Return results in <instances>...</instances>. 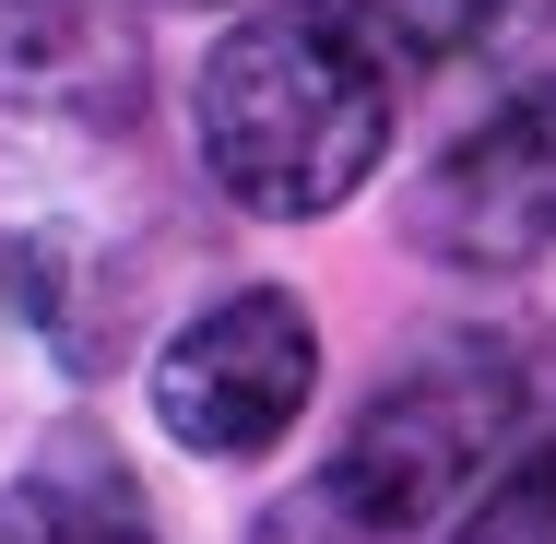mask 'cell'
I'll return each instance as SVG.
<instances>
[{
  "label": "cell",
  "instance_id": "cell-3",
  "mask_svg": "<svg viewBox=\"0 0 556 544\" xmlns=\"http://www.w3.org/2000/svg\"><path fill=\"white\" fill-rule=\"evenodd\" d=\"M308 391H320V331L285 284H237L190 308L154 355V427L202 461H261L273 438H296Z\"/></svg>",
  "mask_w": 556,
  "mask_h": 544
},
{
  "label": "cell",
  "instance_id": "cell-2",
  "mask_svg": "<svg viewBox=\"0 0 556 544\" xmlns=\"http://www.w3.org/2000/svg\"><path fill=\"white\" fill-rule=\"evenodd\" d=\"M521 403H533L521 343H497V331H439V343H415V355L343 415L332 473H320V509H332L343 533H415V521H439L450 497H473V485L497 473Z\"/></svg>",
  "mask_w": 556,
  "mask_h": 544
},
{
  "label": "cell",
  "instance_id": "cell-8",
  "mask_svg": "<svg viewBox=\"0 0 556 544\" xmlns=\"http://www.w3.org/2000/svg\"><path fill=\"white\" fill-rule=\"evenodd\" d=\"M285 544H343V521H332V509H320V533H285Z\"/></svg>",
  "mask_w": 556,
  "mask_h": 544
},
{
  "label": "cell",
  "instance_id": "cell-7",
  "mask_svg": "<svg viewBox=\"0 0 556 544\" xmlns=\"http://www.w3.org/2000/svg\"><path fill=\"white\" fill-rule=\"evenodd\" d=\"M450 544H556V438L521 450V461L473 497V521H462Z\"/></svg>",
  "mask_w": 556,
  "mask_h": 544
},
{
  "label": "cell",
  "instance_id": "cell-1",
  "mask_svg": "<svg viewBox=\"0 0 556 544\" xmlns=\"http://www.w3.org/2000/svg\"><path fill=\"white\" fill-rule=\"evenodd\" d=\"M391 48L355 0H261L225 24L202 84H190V142L237 214L308 225L343 214L379 154H391Z\"/></svg>",
  "mask_w": 556,
  "mask_h": 544
},
{
  "label": "cell",
  "instance_id": "cell-5",
  "mask_svg": "<svg viewBox=\"0 0 556 544\" xmlns=\"http://www.w3.org/2000/svg\"><path fill=\"white\" fill-rule=\"evenodd\" d=\"M142 84L130 0H0V130H108Z\"/></svg>",
  "mask_w": 556,
  "mask_h": 544
},
{
  "label": "cell",
  "instance_id": "cell-4",
  "mask_svg": "<svg viewBox=\"0 0 556 544\" xmlns=\"http://www.w3.org/2000/svg\"><path fill=\"white\" fill-rule=\"evenodd\" d=\"M403 237L450 261V273H533L556 249V72L509 84L462 142H439V166L415 178Z\"/></svg>",
  "mask_w": 556,
  "mask_h": 544
},
{
  "label": "cell",
  "instance_id": "cell-6",
  "mask_svg": "<svg viewBox=\"0 0 556 544\" xmlns=\"http://www.w3.org/2000/svg\"><path fill=\"white\" fill-rule=\"evenodd\" d=\"M0 544H166V521H154V497L130 485V461L108 438L60 427L0 485Z\"/></svg>",
  "mask_w": 556,
  "mask_h": 544
}]
</instances>
